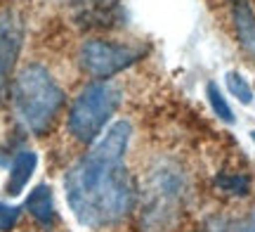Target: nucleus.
Here are the masks:
<instances>
[{"label": "nucleus", "mask_w": 255, "mask_h": 232, "mask_svg": "<svg viewBox=\"0 0 255 232\" xmlns=\"http://www.w3.org/2000/svg\"><path fill=\"white\" fill-rule=\"evenodd\" d=\"M130 133L132 128L128 121H116L107 135L66 173V202L85 228L119 223L132 209L135 190L123 164Z\"/></svg>", "instance_id": "nucleus-1"}, {"label": "nucleus", "mask_w": 255, "mask_h": 232, "mask_svg": "<svg viewBox=\"0 0 255 232\" xmlns=\"http://www.w3.org/2000/svg\"><path fill=\"white\" fill-rule=\"evenodd\" d=\"M189 180L182 166L163 161L149 173L142 195L139 225L142 232H170L184 214Z\"/></svg>", "instance_id": "nucleus-2"}, {"label": "nucleus", "mask_w": 255, "mask_h": 232, "mask_svg": "<svg viewBox=\"0 0 255 232\" xmlns=\"http://www.w3.org/2000/svg\"><path fill=\"white\" fill-rule=\"evenodd\" d=\"M12 104L19 121L31 133L43 135L64 104V93L43 64L24 66L12 81Z\"/></svg>", "instance_id": "nucleus-3"}, {"label": "nucleus", "mask_w": 255, "mask_h": 232, "mask_svg": "<svg viewBox=\"0 0 255 232\" xmlns=\"http://www.w3.org/2000/svg\"><path fill=\"white\" fill-rule=\"evenodd\" d=\"M121 104V90L116 83L109 81H100V83H90L81 90V95L73 100L71 112H69V133L73 138L90 145L97 140L102 128L107 126L109 116Z\"/></svg>", "instance_id": "nucleus-4"}, {"label": "nucleus", "mask_w": 255, "mask_h": 232, "mask_svg": "<svg viewBox=\"0 0 255 232\" xmlns=\"http://www.w3.org/2000/svg\"><path fill=\"white\" fill-rule=\"evenodd\" d=\"M146 47L132 43H116L107 38H88L78 50V64L92 78H111L119 71L142 59Z\"/></svg>", "instance_id": "nucleus-5"}, {"label": "nucleus", "mask_w": 255, "mask_h": 232, "mask_svg": "<svg viewBox=\"0 0 255 232\" xmlns=\"http://www.w3.org/2000/svg\"><path fill=\"white\" fill-rule=\"evenodd\" d=\"M21 43H24V26H21L19 17L14 14L0 17V97L9 88L12 71H14L17 57L21 52Z\"/></svg>", "instance_id": "nucleus-6"}, {"label": "nucleus", "mask_w": 255, "mask_h": 232, "mask_svg": "<svg viewBox=\"0 0 255 232\" xmlns=\"http://www.w3.org/2000/svg\"><path fill=\"white\" fill-rule=\"evenodd\" d=\"M126 9L119 0H88L83 2L81 9L76 12V21L83 28H119L126 24Z\"/></svg>", "instance_id": "nucleus-7"}, {"label": "nucleus", "mask_w": 255, "mask_h": 232, "mask_svg": "<svg viewBox=\"0 0 255 232\" xmlns=\"http://www.w3.org/2000/svg\"><path fill=\"white\" fill-rule=\"evenodd\" d=\"M232 21L237 31V40L246 55L255 57V12L248 0H237L232 7Z\"/></svg>", "instance_id": "nucleus-8"}, {"label": "nucleus", "mask_w": 255, "mask_h": 232, "mask_svg": "<svg viewBox=\"0 0 255 232\" xmlns=\"http://www.w3.org/2000/svg\"><path fill=\"white\" fill-rule=\"evenodd\" d=\"M38 166V154L36 152H19L14 161H12V168H9V180H7V195L17 197L24 192V187L28 185V180L33 176V171Z\"/></svg>", "instance_id": "nucleus-9"}, {"label": "nucleus", "mask_w": 255, "mask_h": 232, "mask_svg": "<svg viewBox=\"0 0 255 232\" xmlns=\"http://www.w3.org/2000/svg\"><path fill=\"white\" fill-rule=\"evenodd\" d=\"M26 211L43 228H52V223L57 221L55 214V199H52V190L47 185H38L31 190V195L26 197Z\"/></svg>", "instance_id": "nucleus-10"}, {"label": "nucleus", "mask_w": 255, "mask_h": 232, "mask_svg": "<svg viewBox=\"0 0 255 232\" xmlns=\"http://www.w3.org/2000/svg\"><path fill=\"white\" fill-rule=\"evenodd\" d=\"M215 185L227 192V195H234V197H246L251 192V180H248L244 173H220L215 178Z\"/></svg>", "instance_id": "nucleus-11"}, {"label": "nucleus", "mask_w": 255, "mask_h": 232, "mask_svg": "<svg viewBox=\"0 0 255 232\" xmlns=\"http://www.w3.org/2000/svg\"><path fill=\"white\" fill-rule=\"evenodd\" d=\"M206 95H208V102H210V107H213L215 116H220L225 123H234V121H237L234 119L232 107H229V102L222 97V90L218 88V83H213V81H210V83L206 85Z\"/></svg>", "instance_id": "nucleus-12"}, {"label": "nucleus", "mask_w": 255, "mask_h": 232, "mask_svg": "<svg viewBox=\"0 0 255 232\" xmlns=\"http://www.w3.org/2000/svg\"><path fill=\"white\" fill-rule=\"evenodd\" d=\"M225 83H227V90L237 97L239 102H244V104L253 102V88H251V83H248V81L239 74V71H227V76H225Z\"/></svg>", "instance_id": "nucleus-13"}, {"label": "nucleus", "mask_w": 255, "mask_h": 232, "mask_svg": "<svg viewBox=\"0 0 255 232\" xmlns=\"http://www.w3.org/2000/svg\"><path fill=\"white\" fill-rule=\"evenodd\" d=\"M19 214H21L19 206H9V204H2V202H0V232L12 230L14 223L19 221Z\"/></svg>", "instance_id": "nucleus-14"}, {"label": "nucleus", "mask_w": 255, "mask_h": 232, "mask_svg": "<svg viewBox=\"0 0 255 232\" xmlns=\"http://www.w3.org/2000/svg\"><path fill=\"white\" fill-rule=\"evenodd\" d=\"M220 232H255V211L246 218H241V221H234V223H229L227 228H222Z\"/></svg>", "instance_id": "nucleus-15"}, {"label": "nucleus", "mask_w": 255, "mask_h": 232, "mask_svg": "<svg viewBox=\"0 0 255 232\" xmlns=\"http://www.w3.org/2000/svg\"><path fill=\"white\" fill-rule=\"evenodd\" d=\"M251 138H253V142H255V130H251Z\"/></svg>", "instance_id": "nucleus-16"}]
</instances>
